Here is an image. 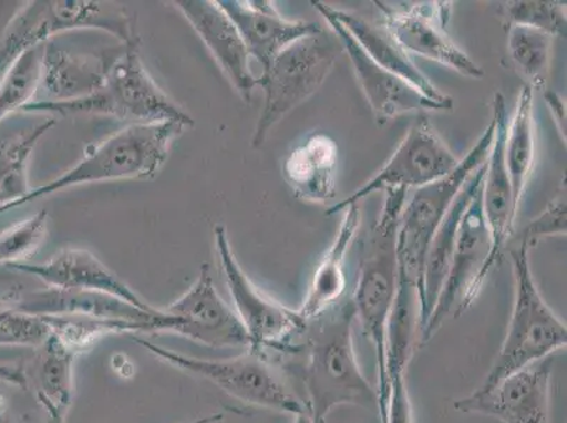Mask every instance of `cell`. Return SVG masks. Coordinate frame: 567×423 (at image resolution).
<instances>
[{
    "instance_id": "28",
    "label": "cell",
    "mask_w": 567,
    "mask_h": 423,
    "mask_svg": "<svg viewBox=\"0 0 567 423\" xmlns=\"http://www.w3.org/2000/svg\"><path fill=\"white\" fill-rule=\"evenodd\" d=\"M56 125L51 116L24 133L0 141V214L19 208L32 193L29 185V162L41 137Z\"/></svg>"
},
{
    "instance_id": "32",
    "label": "cell",
    "mask_w": 567,
    "mask_h": 423,
    "mask_svg": "<svg viewBox=\"0 0 567 423\" xmlns=\"http://www.w3.org/2000/svg\"><path fill=\"white\" fill-rule=\"evenodd\" d=\"M505 28L520 25L539 30L551 38H565L567 33L566 2L558 0H513L498 8Z\"/></svg>"
},
{
    "instance_id": "20",
    "label": "cell",
    "mask_w": 567,
    "mask_h": 423,
    "mask_svg": "<svg viewBox=\"0 0 567 423\" xmlns=\"http://www.w3.org/2000/svg\"><path fill=\"white\" fill-rule=\"evenodd\" d=\"M244 39L250 56L259 61L262 70L296 41L322 32L324 28L306 20H288L270 0H218Z\"/></svg>"
},
{
    "instance_id": "16",
    "label": "cell",
    "mask_w": 567,
    "mask_h": 423,
    "mask_svg": "<svg viewBox=\"0 0 567 423\" xmlns=\"http://www.w3.org/2000/svg\"><path fill=\"white\" fill-rule=\"evenodd\" d=\"M327 20L329 28L337 34L342 44L344 54H348L350 64L362 87L365 101H368L371 112L379 125H385L393 118L416 113V115H427L432 112H452L455 105H445L427 100L426 96L417 92L409 82L401 80L400 76L381 69L370 59L364 50L360 48L358 41L328 13L319 12Z\"/></svg>"
},
{
    "instance_id": "18",
    "label": "cell",
    "mask_w": 567,
    "mask_h": 423,
    "mask_svg": "<svg viewBox=\"0 0 567 423\" xmlns=\"http://www.w3.org/2000/svg\"><path fill=\"white\" fill-rule=\"evenodd\" d=\"M493 118L496 122L492 148H489L482 185V208L492 239L486 276L502 262L504 252L515 235L518 209L514 203L513 185L504 162L505 133L509 121L507 102L502 92L493 97Z\"/></svg>"
},
{
    "instance_id": "38",
    "label": "cell",
    "mask_w": 567,
    "mask_h": 423,
    "mask_svg": "<svg viewBox=\"0 0 567 423\" xmlns=\"http://www.w3.org/2000/svg\"><path fill=\"white\" fill-rule=\"evenodd\" d=\"M48 412L49 423H65V412L56 410L55 406L48 404V402H41Z\"/></svg>"
},
{
    "instance_id": "14",
    "label": "cell",
    "mask_w": 567,
    "mask_h": 423,
    "mask_svg": "<svg viewBox=\"0 0 567 423\" xmlns=\"http://www.w3.org/2000/svg\"><path fill=\"white\" fill-rule=\"evenodd\" d=\"M163 311L177 319L174 334L209 348H251L245 324L219 296L206 262L200 266L197 281Z\"/></svg>"
},
{
    "instance_id": "30",
    "label": "cell",
    "mask_w": 567,
    "mask_h": 423,
    "mask_svg": "<svg viewBox=\"0 0 567 423\" xmlns=\"http://www.w3.org/2000/svg\"><path fill=\"white\" fill-rule=\"evenodd\" d=\"M41 361L39 369L40 402H48L56 410L66 412L71 405L72 365L76 354L74 350L66 348L59 339L51 334L48 342L41 345Z\"/></svg>"
},
{
    "instance_id": "11",
    "label": "cell",
    "mask_w": 567,
    "mask_h": 423,
    "mask_svg": "<svg viewBox=\"0 0 567 423\" xmlns=\"http://www.w3.org/2000/svg\"><path fill=\"white\" fill-rule=\"evenodd\" d=\"M216 251L234 309L251 339V348L261 352L290 353L293 340L300 337L306 321L297 311L281 306L262 293L241 270L229 244L228 229L216 225Z\"/></svg>"
},
{
    "instance_id": "2",
    "label": "cell",
    "mask_w": 567,
    "mask_h": 423,
    "mask_svg": "<svg viewBox=\"0 0 567 423\" xmlns=\"http://www.w3.org/2000/svg\"><path fill=\"white\" fill-rule=\"evenodd\" d=\"M141 38L122 44L121 53L113 61L105 81L94 94L69 102L33 101L23 112L44 115H100L111 116L131 125L143 123L178 122L190 127L194 118L156 84L143 64Z\"/></svg>"
},
{
    "instance_id": "23",
    "label": "cell",
    "mask_w": 567,
    "mask_h": 423,
    "mask_svg": "<svg viewBox=\"0 0 567 423\" xmlns=\"http://www.w3.org/2000/svg\"><path fill=\"white\" fill-rule=\"evenodd\" d=\"M312 4L318 12L328 13L329 17H332L342 24L350 35L358 41L364 53L375 64L380 65L381 69L409 82L411 86H414L427 100L445 103V105H455L451 96L437 90L424 72L417 69L411 55L400 48L399 43L391 38V34L386 32V29L379 20L378 22H370L369 19H365L358 12L337 9L323 2H312Z\"/></svg>"
},
{
    "instance_id": "34",
    "label": "cell",
    "mask_w": 567,
    "mask_h": 423,
    "mask_svg": "<svg viewBox=\"0 0 567 423\" xmlns=\"http://www.w3.org/2000/svg\"><path fill=\"white\" fill-rule=\"evenodd\" d=\"M49 212L43 209L0 234V265L29 260L48 235Z\"/></svg>"
},
{
    "instance_id": "42",
    "label": "cell",
    "mask_w": 567,
    "mask_h": 423,
    "mask_svg": "<svg viewBox=\"0 0 567 423\" xmlns=\"http://www.w3.org/2000/svg\"><path fill=\"white\" fill-rule=\"evenodd\" d=\"M0 376H4V373H3V371H0Z\"/></svg>"
},
{
    "instance_id": "41",
    "label": "cell",
    "mask_w": 567,
    "mask_h": 423,
    "mask_svg": "<svg viewBox=\"0 0 567 423\" xmlns=\"http://www.w3.org/2000/svg\"><path fill=\"white\" fill-rule=\"evenodd\" d=\"M293 417H296V421H293V423H313L311 416H309L308 414H301Z\"/></svg>"
},
{
    "instance_id": "9",
    "label": "cell",
    "mask_w": 567,
    "mask_h": 423,
    "mask_svg": "<svg viewBox=\"0 0 567 423\" xmlns=\"http://www.w3.org/2000/svg\"><path fill=\"white\" fill-rule=\"evenodd\" d=\"M133 342L141 344L164 363L209 381L231 399L247 405L292 416L307 414L306 402L298 399L280 370L261 350L247 349L244 354L228 360H203L179 354L141 338H133Z\"/></svg>"
},
{
    "instance_id": "12",
    "label": "cell",
    "mask_w": 567,
    "mask_h": 423,
    "mask_svg": "<svg viewBox=\"0 0 567 423\" xmlns=\"http://www.w3.org/2000/svg\"><path fill=\"white\" fill-rule=\"evenodd\" d=\"M374 4L380 10L379 22L405 53L424 56L467 79L483 80L486 76L482 66L474 63L447 33L453 3Z\"/></svg>"
},
{
    "instance_id": "35",
    "label": "cell",
    "mask_w": 567,
    "mask_h": 423,
    "mask_svg": "<svg viewBox=\"0 0 567 423\" xmlns=\"http://www.w3.org/2000/svg\"><path fill=\"white\" fill-rule=\"evenodd\" d=\"M566 184L560 185L559 193L546 206L543 214L529 221L517 236V240L534 247L543 237L566 236L567 231Z\"/></svg>"
},
{
    "instance_id": "39",
    "label": "cell",
    "mask_w": 567,
    "mask_h": 423,
    "mask_svg": "<svg viewBox=\"0 0 567 423\" xmlns=\"http://www.w3.org/2000/svg\"><path fill=\"white\" fill-rule=\"evenodd\" d=\"M224 420V415L221 414H213L204 417H199V420L188 423H218Z\"/></svg>"
},
{
    "instance_id": "3",
    "label": "cell",
    "mask_w": 567,
    "mask_h": 423,
    "mask_svg": "<svg viewBox=\"0 0 567 423\" xmlns=\"http://www.w3.org/2000/svg\"><path fill=\"white\" fill-rule=\"evenodd\" d=\"M409 190H385L383 209L362 247L352 303L355 319L374 345L378 392L384 384L386 324L399 290L396 234Z\"/></svg>"
},
{
    "instance_id": "33",
    "label": "cell",
    "mask_w": 567,
    "mask_h": 423,
    "mask_svg": "<svg viewBox=\"0 0 567 423\" xmlns=\"http://www.w3.org/2000/svg\"><path fill=\"white\" fill-rule=\"evenodd\" d=\"M50 337L44 317L22 311L10 299H0V345L41 348Z\"/></svg>"
},
{
    "instance_id": "21",
    "label": "cell",
    "mask_w": 567,
    "mask_h": 423,
    "mask_svg": "<svg viewBox=\"0 0 567 423\" xmlns=\"http://www.w3.org/2000/svg\"><path fill=\"white\" fill-rule=\"evenodd\" d=\"M10 270L34 276L45 286L60 290L94 291L122 299L143 311H153L144 299L122 281L110 267L103 265L91 251L65 249L43 265L14 262L7 266Z\"/></svg>"
},
{
    "instance_id": "31",
    "label": "cell",
    "mask_w": 567,
    "mask_h": 423,
    "mask_svg": "<svg viewBox=\"0 0 567 423\" xmlns=\"http://www.w3.org/2000/svg\"><path fill=\"white\" fill-rule=\"evenodd\" d=\"M44 48L45 44L38 45L20 56L0 81V122L13 112L22 111L38 95Z\"/></svg>"
},
{
    "instance_id": "7",
    "label": "cell",
    "mask_w": 567,
    "mask_h": 423,
    "mask_svg": "<svg viewBox=\"0 0 567 423\" xmlns=\"http://www.w3.org/2000/svg\"><path fill=\"white\" fill-rule=\"evenodd\" d=\"M343 54L337 34L323 29L296 41L262 70L257 79L262 91V107L251 136L252 148H261L284 117L321 90Z\"/></svg>"
},
{
    "instance_id": "25",
    "label": "cell",
    "mask_w": 567,
    "mask_h": 423,
    "mask_svg": "<svg viewBox=\"0 0 567 423\" xmlns=\"http://www.w3.org/2000/svg\"><path fill=\"white\" fill-rule=\"evenodd\" d=\"M342 212L343 218L340 221L337 237L319 262L301 308L297 309L303 321L317 318L329 308L337 306L342 301L343 293L347 291L348 281L344 266H347L350 247H352L354 237L358 236L360 225H362V210H360L359 204H352Z\"/></svg>"
},
{
    "instance_id": "6",
    "label": "cell",
    "mask_w": 567,
    "mask_h": 423,
    "mask_svg": "<svg viewBox=\"0 0 567 423\" xmlns=\"http://www.w3.org/2000/svg\"><path fill=\"white\" fill-rule=\"evenodd\" d=\"M529 249L520 240H515L509 249L515 291L513 314L502 349L478 390L492 389L505 376L566 348V324L540 296L530 271Z\"/></svg>"
},
{
    "instance_id": "40",
    "label": "cell",
    "mask_w": 567,
    "mask_h": 423,
    "mask_svg": "<svg viewBox=\"0 0 567 423\" xmlns=\"http://www.w3.org/2000/svg\"><path fill=\"white\" fill-rule=\"evenodd\" d=\"M0 423H22L18 420L10 417L7 412L0 411Z\"/></svg>"
},
{
    "instance_id": "36",
    "label": "cell",
    "mask_w": 567,
    "mask_h": 423,
    "mask_svg": "<svg viewBox=\"0 0 567 423\" xmlns=\"http://www.w3.org/2000/svg\"><path fill=\"white\" fill-rule=\"evenodd\" d=\"M381 423H414L405 374L391 376L386 383L384 415Z\"/></svg>"
},
{
    "instance_id": "17",
    "label": "cell",
    "mask_w": 567,
    "mask_h": 423,
    "mask_svg": "<svg viewBox=\"0 0 567 423\" xmlns=\"http://www.w3.org/2000/svg\"><path fill=\"white\" fill-rule=\"evenodd\" d=\"M22 311L40 317H60V314H81L110 321H123L143 324L147 333H174L177 319L163 309L143 311L122 299L106 293L79 290H60L48 287L44 290L17 293L9 298Z\"/></svg>"
},
{
    "instance_id": "15",
    "label": "cell",
    "mask_w": 567,
    "mask_h": 423,
    "mask_svg": "<svg viewBox=\"0 0 567 423\" xmlns=\"http://www.w3.org/2000/svg\"><path fill=\"white\" fill-rule=\"evenodd\" d=\"M554 355L505 376L487 390L455 401L462 414L496 417L503 423H549V392Z\"/></svg>"
},
{
    "instance_id": "4",
    "label": "cell",
    "mask_w": 567,
    "mask_h": 423,
    "mask_svg": "<svg viewBox=\"0 0 567 423\" xmlns=\"http://www.w3.org/2000/svg\"><path fill=\"white\" fill-rule=\"evenodd\" d=\"M187 126L178 122L128 125L91 147L69 172L43 187L32 189L22 205L76 185L118 179H153L166 164L169 148Z\"/></svg>"
},
{
    "instance_id": "8",
    "label": "cell",
    "mask_w": 567,
    "mask_h": 423,
    "mask_svg": "<svg viewBox=\"0 0 567 423\" xmlns=\"http://www.w3.org/2000/svg\"><path fill=\"white\" fill-rule=\"evenodd\" d=\"M494 133L496 122L492 117L481 138L451 174L427 187L416 189L412 198L406 199L396 234L399 287L414 288L422 298L425 261L432 239L467 179L486 163Z\"/></svg>"
},
{
    "instance_id": "1",
    "label": "cell",
    "mask_w": 567,
    "mask_h": 423,
    "mask_svg": "<svg viewBox=\"0 0 567 423\" xmlns=\"http://www.w3.org/2000/svg\"><path fill=\"white\" fill-rule=\"evenodd\" d=\"M352 299L340 301L306 321L290 355H300V374L307 392V414L327 423L334 407L355 405L379 414L378 390L369 383L355 358Z\"/></svg>"
},
{
    "instance_id": "26",
    "label": "cell",
    "mask_w": 567,
    "mask_h": 423,
    "mask_svg": "<svg viewBox=\"0 0 567 423\" xmlns=\"http://www.w3.org/2000/svg\"><path fill=\"white\" fill-rule=\"evenodd\" d=\"M484 164L472 174L465 187L462 188L456 199L453 200L450 210H447L445 218L442 220L440 229L436 230L434 239H432L430 250H427L424 271V290H422V329H424L426 322L430 321L437 298H440L447 275H450L458 225H461L463 214H465L467 205L471 204L474 194L482 187Z\"/></svg>"
},
{
    "instance_id": "22",
    "label": "cell",
    "mask_w": 567,
    "mask_h": 423,
    "mask_svg": "<svg viewBox=\"0 0 567 423\" xmlns=\"http://www.w3.org/2000/svg\"><path fill=\"white\" fill-rule=\"evenodd\" d=\"M118 48L102 53H80L61 48L54 40L45 43L41 82L38 94L44 102H69L94 94L105 81L113 61L121 53Z\"/></svg>"
},
{
    "instance_id": "5",
    "label": "cell",
    "mask_w": 567,
    "mask_h": 423,
    "mask_svg": "<svg viewBox=\"0 0 567 423\" xmlns=\"http://www.w3.org/2000/svg\"><path fill=\"white\" fill-rule=\"evenodd\" d=\"M102 30L127 43L137 38L136 18L125 7L100 0H35L20 4L0 32V81L28 51L71 30Z\"/></svg>"
},
{
    "instance_id": "19",
    "label": "cell",
    "mask_w": 567,
    "mask_h": 423,
    "mask_svg": "<svg viewBox=\"0 0 567 423\" xmlns=\"http://www.w3.org/2000/svg\"><path fill=\"white\" fill-rule=\"evenodd\" d=\"M173 4L204 41L237 94L250 103L257 79L250 69L245 41L228 14L214 0H175Z\"/></svg>"
},
{
    "instance_id": "37",
    "label": "cell",
    "mask_w": 567,
    "mask_h": 423,
    "mask_svg": "<svg viewBox=\"0 0 567 423\" xmlns=\"http://www.w3.org/2000/svg\"><path fill=\"white\" fill-rule=\"evenodd\" d=\"M545 101L548 103L551 116L555 118L556 126L559 128L561 138L566 141V103L558 94L551 91H545Z\"/></svg>"
},
{
    "instance_id": "29",
    "label": "cell",
    "mask_w": 567,
    "mask_h": 423,
    "mask_svg": "<svg viewBox=\"0 0 567 423\" xmlns=\"http://www.w3.org/2000/svg\"><path fill=\"white\" fill-rule=\"evenodd\" d=\"M507 30V51L515 71L527 81L530 90H544L555 38L520 25H512Z\"/></svg>"
},
{
    "instance_id": "13",
    "label": "cell",
    "mask_w": 567,
    "mask_h": 423,
    "mask_svg": "<svg viewBox=\"0 0 567 423\" xmlns=\"http://www.w3.org/2000/svg\"><path fill=\"white\" fill-rule=\"evenodd\" d=\"M489 251H492V239H489L483 215L481 187L467 205L458 225L450 275L430 321L422 329V345L435 337L447 318L452 314L455 318L461 317L478 297L487 278L484 268H486Z\"/></svg>"
},
{
    "instance_id": "10",
    "label": "cell",
    "mask_w": 567,
    "mask_h": 423,
    "mask_svg": "<svg viewBox=\"0 0 567 423\" xmlns=\"http://www.w3.org/2000/svg\"><path fill=\"white\" fill-rule=\"evenodd\" d=\"M461 163L447 144L436 133L427 115H417L393 156L349 198L327 210L337 215L347 206L360 204L370 195L390 189H421L446 177Z\"/></svg>"
},
{
    "instance_id": "27",
    "label": "cell",
    "mask_w": 567,
    "mask_h": 423,
    "mask_svg": "<svg viewBox=\"0 0 567 423\" xmlns=\"http://www.w3.org/2000/svg\"><path fill=\"white\" fill-rule=\"evenodd\" d=\"M535 91L525 85L518 94L504 142V162L513 185L514 203L519 210L536 157Z\"/></svg>"
},
{
    "instance_id": "24",
    "label": "cell",
    "mask_w": 567,
    "mask_h": 423,
    "mask_svg": "<svg viewBox=\"0 0 567 423\" xmlns=\"http://www.w3.org/2000/svg\"><path fill=\"white\" fill-rule=\"evenodd\" d=\"M339 146L327 133L309 134L288 154L282 175L292 193L309 204L327 205L337 196Z\"/></svg>"
}]
</instances>
